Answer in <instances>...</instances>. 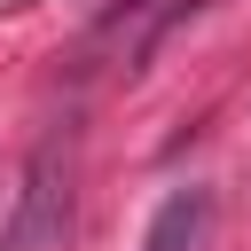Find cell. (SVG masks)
<instances>
[{
    "instance_id": "6da1fadb",
    "label": "cell",
    "mask_w": 251,
    "mask_h": 251,
    "mask_svg": "<svg viewBox=\"0 0 251 251\" xmlns=\"http://www.w3.org/2000/svg\"><path fill=\"white\" fill-rule=\"evenodd\" d=\"M204 235H212V188L188 180V188H173V196L157 204L141 251H204Z\"/></svg>"
}]
</instances>
